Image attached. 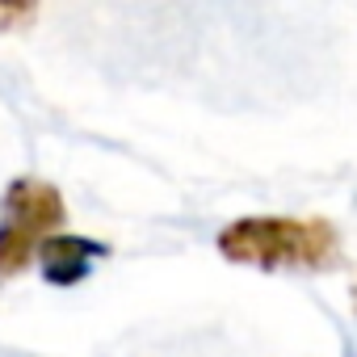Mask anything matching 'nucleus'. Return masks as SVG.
<instances>
[{"label":"nucleus","mask_w":357,"mask_h":357,"mask_svg":"<svg viewBox=\"0 0 357 357\" xmlns=\"http://www.w3.org/2000/svg\"><path fill=\"white\" fill-rule=\"evenodd\" d=\"M219 252L252 269H328L340 257V231L328 219L248 215L219 231Z\"/></svg>","instance_id":"f257e3e1"},{"label":"nucleus","mask_w":357,"mask_h":357,"mask_svg":"<svg viewBox=\"0 0 357 357\" xmlns=\"http://www.w3.org/2000/svg\"><path fill=\"white\" fill-rule=\"evenodd\" d=\"M63 194L43 176H17L0 202V282L26 273L38 261V248L63 231Z\"/></svg>","instance_id":"f03ea898"},{"label":"nucleus","mask_w":357,"mask_h":357,"mask_svg":"<svg viewBox=\"0 0 357 357\" xmlns=\"http://www.w3.org/2000/svg\"><path fill=\"white\" fill-rule=\"evenodd\" d=\"M101 257H109L105 244L97 240H84V236H68V231H55L43 248H38V269L51 286H76Z\"/></svg>","instance_id":"7ed1b4c3"},{"label":"nucleus","mask_w":357,"mask_h":357,"mask_svg":"<svg viewBox=\"0 0 357 357\" xmlns=\"http://www.w3.org/2000/svg\"><path fill=\"white\" fill-rule=\"evenodd\" d=\"M38 13V0H0V30H22Z\"/></svg>","instance_id":"20e7f679"}]
</instances>
